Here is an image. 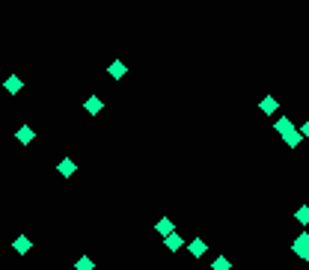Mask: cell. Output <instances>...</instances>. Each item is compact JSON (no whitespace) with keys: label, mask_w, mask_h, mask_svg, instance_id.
Here are the masks:
<instances>
[{"label":"cell","mask_w":309,"mask_h":270,"mask_svg":"<svg viewBox=\"0 0 309 270\" xmlns=\"http://www.w3.org/2000/svg\"><path fill=\"white\" fill-rule=\"evenodd\" d=\"M107 71H110V77H113V81H122V77H125V71H128V68H125V62H122V60H113Z\"/></svg>","instance_id":"1"},{"label":"cell","mask_w":309,"mask_h":270,"mask_svg":"<svg viewBox=\"0 0 309 270\" xmlns=\"http://www.w3.org/2000/svg\"><path fill=\"white\" fill-rule=\"evenodd\" d=\"M84 107H87V113H92V116H95V113H101V110H104V101H101V98H95V95H89Z\"/></svg>","instance_id":"2"},{"label":"cell","mask_w":309,"mask_h":270,"mask_svg":"<svg viewBox=\"0 0 309 270\" xmlns=\"http://www.w3.org/2000/svg\"><path fill=\"white\" fill-rule=\"evenodd\" d=\"M60 175H63V178H71V175H74V161H71V158H63V161H60Z\"/></svg>","instance_id":"3"},{"label":"cell","mask_w":309,"mask_h":270,"mask_svg":"<svg viewBox=\"0 0 309 270\" xmlns=\"http://www.w3.org/2000/svg\"><path fill=\"white\" fill-rule=\"evenodd\" d=\"M164 244H167V249H173V252H176V249H178V247L184 244V241H181V238L176 235V231H170V235L164 238Z\"/></svg>","instance_id":"4"},{"label":"cell","mask_w":309,"mask_h":270,"mask_svg":"<svg viewBox=\"0 0 309 270\" xmlns=\"http://www.w3.org/2000/svg\"><path fill=\"white\" fill-rule=\"evenodd\" d=\"M291 249H294V252H297V255H303V252H306V249H309V235H300V238H297V241H294V247H291Z\"/></svg>","instance_id":"5"},{"label":"cell","mask_w":309,"mask_h":270,"mask_svg":"<svg viewBox=\"0 0 309 270\" xmlns=\"http://www.w3.org/2000/svg\"><path fill=\"white\" fill-rule=\"evenodd\" d=\"M12 247H15V252H27V249H30V247H33V241H30V238H24V235H21V238H15V244H12Z\"/></svg>","instance_id":"6"},{"label":"cell","mask_w":309,"mask_h":270,"mask_svg":"<svg viewBox=\"0 0 309 270\" xmlns=\"http://www.w3.org/2000/svg\"><path fill=\"white\" fill-rule=\"evenodd\" d=\"M18 89H21V77H18V74H12L9 81H6V92H12V95H15Z\"/></svg>","instance_id":"7"},{"label":"cell","mask_w":309,"mask_h":270,"mask_svg":"<svg viewBox=\"0 0 309 270\" xmlns=\"http://www.w3.org/2000/svg\"><path fill=\"white\" fill-rule=\"evenodd\" d=\"M291 131H294V125H291L288 119H280V122H277V134H283V137H286V134H291Z\"/></svg>","instance_id":"8"},{"label":"cell","mask_w":309,"mask_h":270,"mask_svg":"<svg viewBox=\"0 0 309 270\" xmlns=\"http://www.w3.org/2000/svg\"><path fill=\"white\" fill-rule=\"evenodd\" d=\"M33 137H36V131H33V128H18V140H21V143H30Z\"/></svg>","instance_id":"9"},{"label":"cell","mask_w":309,"mask_h":270,"mask_svg":"<svg viewBox=\"0 0 309 270\" xmlns=\"http://www.w3.org/2000/svg\"><path fill=\"white\" fill-rule=\"evenodd\" d=\"M259 107H262V113H274V110H277V101H274V98H262Z\"/></svg>","instance_id":"10"},{"label":"cell","mask_w":309,"mask_h":270,"mask_svg":"<svg viewBox=\"0 0 309 270\" xmlns=\"http://www.w3.org/2000/svg\"><path fill=\"white\" fill-rule=\"evenodd\" d=\"M154 228H158V231H161V235L167 238V235H170V231H173V223H170V220H158V226H154Z\"/></svg>","instance_id":"11"},{"label":"cell","mask_w":309,"mask_h":270,"mask_svg":"<svg viewBox=\"0 0 309 270\" xmlns=\"http://www.w3.org/2000/svg\"><path fill=\"white\" fill-rule=\"evenodd\" d=\"M300 140H303V134H300V131H291V134H286V143H288L291 148H294V145H297Z\"/></svg>","instance_id":"12"},{"label":"cell","mask_w":309,"mask_h":270,"mask_svg":"<svg viewBox=\"0 0 309 270\" xmlns=\"http://www.w3.org/2000/svg\"><path fill=\"white\" fill-rule=\"evenodd\" d=\"M187 249H190V255H202V252H205V244H202V241H193Z\"/></svg>","instance_id":"13"},{"label":"cell","mask_w":309,"mask_h":270,"mask_svg":"<svg viewBox=\"0 0 309 270\" xmlns=\"http://www.w3.org/2000/svg\"><path fill=\"white\" fill-rule=\"evenodd\" d=\"M74 267H77V270H92V267H95V264H92V261H89V258H87V255H84V258H81V261H77V264H74Z\"/></svg>","instance_id":"14"},{"label":"cell","mask_w":309,"mask_h":270,"mask_svg":"<svg viewBox=\"0 0 309 270\" xmlns=\"http://www.w3.org/2000/svg\"><path fill=\"white\" fill-rule=\"evenodd\" d=\"M211 267H214V270H229V258H223V255H220V258H217Z\"/></svg>","instance_id":"15"},{"label":"cell","mask_w":309,"mask_h":270,"mask_svg":"<svg viewBox=\"0 0 309 270\" xmlns=\"http://www.w3.org/2000/svg\"><path fill=\"white\" fill-rule=\"evenodd\" d=\"M294 217H297V220H300V223H309V208H306V205H303V208H300V211H297V214H294Z\"/></svg>","instance_id":"16"},{"label":"cell","mask_w":309,"mask_h":270,"mask_svg":"<svg viewBox=\"0 0 309 270\" xmlns=\"http://www.w3.org/2000/svg\"><path fill=\"white\" fill-rule=\"evenodd\" d=\"M300 134H303V137H309V122H303V128H300Z\"/></svg>","instance_id":"17"},{"label":"cell","mask_w":309,"mask_h":270,"mask_svg":"<svg viewBox=\"0 0 309 270\" xmlns=\"http://www.w3.org/2000/svg\"><path fill=\"white\" fill-rule=\"evenodd\" d=\"M303 261H306V264H309V249H306V252H303Z\"/></svg>","instance_id":"18"}]
</instances>
